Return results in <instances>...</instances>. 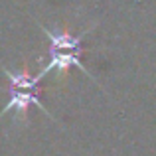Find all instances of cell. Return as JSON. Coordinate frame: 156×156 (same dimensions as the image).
Returning <instances> with one entry per match:
<instances>
[{
  "instance_id": "obj_1",
  "label": "cell",
  "mask_w": 156,
  "mask_h": 156,
  "mask_svg": "<svg viewBox=\"0 0 156 156\" xmlns=\"http://www.w3.org/2000/svg\"><path fill=\"white\" fill-rule=\"evenodd\" d=\"M79 55H81V50H77V51H71V53H63V51H57V50H51V59H50V63L46 65V67L42 69V71L38 73V79L42 81L44 79V75H48L50 71H53V69H67V67H71V65H75V67H79L81 71L85 73V75H89L87 73V69L81 65V59H79ZM91 77V75H89Z\"/></svg>"
},
{
  "instance_id": "obj_3",
  "label": "cell",
  "mask_w": 156,
  "mask_h": 156,
  "mask_svg": "<svg viewBox=\"0 0 156 156\" xmlns=\"http://www.w3.org/2000/svg\"><path fill=\"white\" fill-rule=\"evenodd\" d=\"M44 34L50 38V44H51V50H57V51H63V50H81V40L87 32L79 36H73V34H67V32H51L48 28H42Z\"/></svg>"
},
{
  "instance_id": "obj_4",
  "label": "cell",
  "mask_w": 156,
  "mask_h": 156,
  "mask_svg": "<svg viewBox=\"0 0 156 156\" xmlns=\"http://www.w3.org/2000/svg\"><path fill=\"white\" fill-rule=\"evenodd\" d=\"M6 77L16 89H26V91H36V87L40 83L38 77H28L26 71H8L6 69Z\"/></svg>"
},
{
  "instance_id": "obj_2",
  "label": "cell",
  "mask_w": 156,
  "mask_h": 156,
  "mask_svg": "<svg viewBox=\"0 0 156 156\" xmlns=\"http://www.w3.org/2000/svg\"><path fill=\"white\" fill-rule=\"evenodd\" d=\"M30 103L38 105V109L46 111V109H44V103H42V101H40L32 91H26V89L22 91V89H16V87H14V91L10 93V101H8L6 107L2 109V113H6V111L14 109L16 113L20 115V117H24V115H26V111H28V105H30Z\"/></svg>"
}]
</instances>
